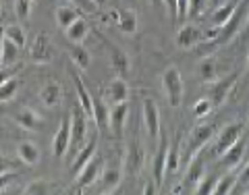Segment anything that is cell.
<instances>
[{"mask_svg": "<svg viewBox=\"0 0 249 195\" xmlns=\"http://www.w3.org/2000/svg\"><path fill=\"white\" fill-rule=\"evenodd\" d=\"M208 4H210V0H189V4H187V15H185V19H197L204 15V11L208 9Z\"/></svg>", "mask_w": 249, "mask_h": 195, "instance_id": "74e56055", "label": "cell"}, {"mask_svg": "<svg viewBox=\"0 0 249 195\" xmlns=\"http://www.w3.org/2000/svg\"><path fill=\"white\" fill-rule=\"evenodd\" d=\"M31 9H34V0H15V13L19 19H27Z\"/></svg>", "mask_w": 249, "mask_h": 195, "instance_id": "60d3db41", "label": "cell"}, {"mask_svg": "<svg viewBox=\"0 0 249 195\" xmlns=\"http://www.w3.org/2000/svg\"><path fill=\"white\" fill-rule=\"evenodd\" d=\"M142 116H143V124H145V131L150 137H158L160 135V110L156 106L154 100H143V106H142Z\"/></svg>", "mask_w": 249, "mask_h": 195, "instance_id": "4fadbf2b", "label": "cell"}, {"mask_svg": "<svg viewBox=\"0 0 249 195\" xmlns=\"http://www.w3.org/2000/svg\"><path fill=\"white\" fill-rule=\"evenodd\" d=\"M88 31H89V25L85 23L83 17H77L71 25H69L65 29V34L69 37V42H73V44H81L85 40V35H88Z\"/></svg>", "mask_w": 249, "mask_h": 195, "instance_id": "484cf974", "label": "cell"}, {"mask_svg": "<svg viewBox=\"0 0 249 195\" xmlns=\"http://www.w3.org/2000/svg\"><path fill=\"white\" fill-rule=\"evenodd\" d=\"M2 37H4V31L0 27V67H2Z\"/></svg>", "mask_w": 249, "mask_h": 195, "instance_id": "c3c4849f", "label": "cell"}, {"mask_svg": "<svg viewBox=\"0 0 249 195\" xmlns=\"http://www.w3.org/2000/svg\"><path fill=\"white\" fill-rule=\"evenodd\" d=\"M216 181H218V177H208V178H201V181L197 183V187H196V189H193V191H196L197 195H210V193H214Z\"/></svg>", "mask_w": 249, "mask_h": 195, "instance_id": "f35d334b", "label": "cell"}, {"mask_svg": "<svg viewBox=\"0 0 249 195\" xmlns=\"http://www.w3.org/2000/svg\"><path fill=\"white\" fill-rule=\"evenodd\" d=\"M199 42H201V31L196 25L187 23V25H183L181 29H178V34H177V46L178 48L191 50V48H196V46H199Z\"/></svg>", "mask_w": 249, "mask_h": 195, "instance_id": "ac0fdd59", "label": "cell"}, {"mask_svg": "<svg viewBox=\"0 0 249 195\" xmlns=\"http://www.w3.org/2000/svg\"><path fill=\"white\" fill-rule=\"evenodd\" d=\"M104 170V158L100 156L98 152L91 156V160L85 164L79 173L75 175V178H77V187H89V185H93L98 181V177H100V173Z\"/></svg>", "mask_w": 249, "mask_h": 195, "instance_id": "9c48e42d", "label": "cell"}, {"mask_svg": "<svg viewBox=\"0 0 249 195\" xmlns=\"http://www.w3.org/2000/svg\"><path fill=\"white\" fill-rule=\"evenodd\" d=\"M19 91V79L17 77H11L9 81L0 83V102H9V100H13L15 96H17Z\"/></svg>", "mask_w": 249, "mask_h": 195, "instance_id": "8d00e7d4", "label": "cell"}, {"mask_svg": "<svg viewBox=\"0 0 249 195\" xmlns=\"http://www.w3.org/2000/svg\"><path fill=\"white\" fill-rule=\"evenodd\" d=\"M19 46L15 44V42H11L9 37H2V65H13L15 60L19 58Z\"/></svg>", "mask_w": 249, "mask_h": 195, "instance_id": "d590c367", "label": "cell"}, {"mask_svg": "<svg viewBox=\"0 0 249 195\" xmlns=\"http://www.w3.org/2000/svg\"><path fill=\"white\" fill-rule=\"evenodd\" d=\"M40 100L46 108H54L62 102V85L58 81H48L40 91Z\"/></svg>", "mask_w": 249, "mask_h": 195, "instance_id": "7402d4cb", "label": "cell"}, {"mask_svg": "<svg viewBox=\"0 0 249 195\" xmlns=\"http://www.w3.org/2000/svg\"><path fill=\"white\" fill-rule=\"evenodd\" d=\"M77 17H81V9L77 6H58L56 9V25L60 29H67Z\"/></svg>", "mask_w": 249, "mask_h": 195, "instance_id": "1f68e13d", "label": "cell"}, {"mask_svg": "<svg viewBox=\"0 0 249 195\" xmlns=\"http://www.w3.org/2000/svg\"><path fill=\"white\" fill-rule=\"evenodd\" d=\"M106 48L110 50V67L116 71V75L119 77H127L129 69H131V60L127 56V52L116 48V46L112 42H106Z\"/></svg>", "mask_w": 249, "mask_h": 195, "instance_id": "ffe728a7", "label": "cell"}, {"mask_svg": "<svg viewBox=\"0 0 249 195\" xmlns=\"http://www.w3.org/2000/svg\"><path fill=\"white\" fill-rule=\"evenodd\" d=\"M100 183H102V191H114L116 187H119L121 178H123V173L119 166H110V168H104L102 173H100Z\"/></svg>", "mask_w": 249, "mask_h": 195, "instance_id": "d4e9b609", "label": "cell"}, {"mask_svg": "<svg viewBox=\"0 0 249 195\" xmlns=\"http://www.w3.org/2000/svg\"><path fill=\"white\" fill-rule=\"evenodd\" d=\"M73 83H75V89H77V98H79V106H81V110L91 116V106H93V98H91V93L88 91V88H85V83L79 75H73Z\"/></svg>", "mask_w": 249, "mask_h": 195, "instance_id": "cb8c5ba5", "label": "cell"}, {"mask_svg": "<svg viewBox=\"0 0 249 195\" xmlns=\"http://www.w3.org/2000/svg\"><path fill=\"white\" fill-rule=\"evenodd\" d=\"M34 2H36V0H34Z\"/></svg>", "mask_w": 249, "mask_h": 195, "instance_id": "816d5d0a", "label": "cell"}, {"mask_svg": "<svg viewBox=\"0 0 249 195\" xmlns=\"http://www.w3.org/2000/svg\"><path fill=\"white\" fill-rule=\"evenodd\" d=\"M187 4H189V0H177V17H178V19H185V15H187Z\"/></svg>", "mask_w": 249, "mask_h": 195, "instance_id": "f6af8a7d", "label": "cell"}, {"mask_svg": "<svg viewBox=\"0 0 249 195\" xmlns=\"http://www.w3.org/2000/svg\"><path fill=\"white\" fill-rule=\"evenodd\" d=\"M199 77H201V81H206V83H212V81H216L218 77H222V62H218L214 56H204L201 58V62H199Z\"/></svg>", "mask_w": 249, "mask_h": 195, "instance_id": "44dd1931", "label": "cell"}, {"mask_svg": "<svg viewBox=\"0 0 249 195\" xmlns=\"http://www.w3.org/2000/svg\"><path fill=\"white\" fill-rule=\"evenodd\" d=\"M116 27H119L123 34H135L137 31V13L135 11H129V9H124V11H119V19H116L114 23Z\"/></svg>", "mask_w": 249, "mask_h": 195, "instance_id": "4316f807", "label": "cell"}, {"mask_svg": "<svg viewBox=\"0 0 249 195\" xmlns=\"http://www.w3.org/2000/svg\"><path fill=\"white\" fill-rule=\"evenodd\" d=\"M17 156H19V160L23 162V164H27V166H36L37 162H40V150H37L36 143H29V142L19 143Z\"/></svg>", "mask_w": 249, "mask_h": 195, "instance_id": "f1b7e54d", "label": "cell"}, {"mask_svg": "<svg viewBox=\"0 0 249 195\" xmlns=\"http://www.w3.org/2000/svg\"><path fill=\"white\" fill-rule=\"evenodd\" d=\"M85 135H88V114L79 106L71 112V145L69 147L77 152L85 143Z\"/></svg>", "mask_w": 249, "mask_h": 195, "instance_id": "ba28073f", "label": "cell"}, {"mask_svg": "<svg viewBox=\"0 0 249 195\" xmlns=\"http://www.w3.org/2000/svg\"><path fill=\"white\" fill-rule=\"evenodd\" d=\"M204 178V158H199V154L196 156V158H191L189 162H187V175L183 178V183L177 187V189H173V193H181V191H191L196 189L197 183Z\"/></svg>", "mask_w": 249, "mask_h": 195, "instance_id": "52a82bcc", "label": "cell"}, {"mask_svg": "<svg viewBox=\"0 0 249 195\" xmlns=\"http://www.w3.org/2000/svg\"><path fill=\"white\" fill-rule=\"evenodd\" d=\"M56 183L52 181H46V178H37V181H31L29 185H25V189H23V193L27 195H48V193H56Z\"/></svg>", "mask_w": 249, "mask_h": 195, "instance_id": "4dcf8cb0", "label": "cell"}, {"mask_svg": "<svg viewBox=\"0 0 249 195\" xmlns=\"http://www.w3.org/2000/svg\"><path fill=\"white\" fill-rule=\"evenodd\" d=\"M108 112H110V106H108L104 100H93L91 116H93V121H96V127L100 131H106L108 129Z\"/></svg>", "mask_w": 249, "mask_h": 195, "instance_id": "f546056e", "label": "cell"}, {"mask_svg": "<svg viewBox=\"0 0 249 195\" xmlns=\"http://www.w3.org/2000/svg\"><path fill=\"white\" fill-rule=\"evenodd\" d=\"M150 2H152V4H158V0H150Z\"/></svg>", "mask_w": 249, "mask_h": 195, "instance_id": "f907efd6", "label": "cell"}, {"mask_svg": "<svg viewBox=\"0 0 249 195\" xmlns=\"http://www.w3.org/2000/svg\"><path fill=\"white\" fill-rule=\"evenodd\" d=\"M124 168H127L129 175H139L143 170L145 164V147L139 143V142H131L124 150Z\"/></svg>", "mask_w": 249, "mask_h": 195, "instance_id": "30bf717a", "label": "cell"}, {"mask_svg": "<svg viewBox=\"0 0 249 195\" xmlns=\"http://www.w3.org/2000/svg\"><path fill=\"white\" fill-rule=\"evenodd\" d=\"M2 31H4V37H9V40L17 44L19 48H25V44H27V34H25V29H23L19 23H11V25L2 27Z\"/></svg>", "mask_w": 249, "mask_h": 195, "instance_id": "836d02e7", "label": "cell"}, {"mask_svg": "<svg viewBox=\"0 0 249 195\" xmlns=\"http://www.w3.org/2000/svg\"><path fill=\"white\" fill-rule=\"evenodd\" d=\"M239 173H241V170H232V173H227L222 178H218V181H216V187H214V193H218V195H227V193H231V191H232V187H235V183H237Z\"/></svg>", "mask_w": 249, "mask_h": 195, "instance_id": "e575fe53", "label": "cell"}, {"mask_svg": "<svg viewBox=\"0 0 249 195\" xmlns=\"http://www.w3.org/2000/svg\"><path fill=\"white\" fill-rule=\"evenodd\" d=\"M160 137V147H158V154H156V160H154V175H152V181L156 185V189L160 191L162 183H164V168H166V152H168V137L164 135H158Z\"/></svg>", "mask_w": 249, "mask_h": 195, "instance_id": "2e32d148", "label": "cell"}, {"mask_svg": "<svg viewBox=\"0 0 249 195\" xmlns=\"http://www.w3.org/2000/svg\"><path fill=\"white\" fill-rule=\"evenodd\" d=\"M69 145H71V116H65L58 131L52 137V154L56 156V158H62V156L67 154Z\"/></svg>", "mask_w": 249, "mask_h": 195, "instance_id": "7c38bea8", "label": "cell"}, {"mask_svg": "<svg viewBox=\"0 0 249 195\" xmlns=\"http://www.w3.org/2000/svg\"><path fill=\"white\" fill-rule=\"evenodd\" d=\"M239 4H241V6H237L235 13L231 15V19L224 23L220 29H218V35L214 37L212 42H208L204 48H201V56H208V52H212V50H216V48H222V46H227V44L232 40V37H235L239 31H241V27H245V23H247V13H249L247 0H241Z\"/></svg>", "mask_w": 249, "mask_h": 195, "instance_id": "6da1fadb", "label": "cell"}, {"mask_svg": "<svg viewBox=\"0 0 249 195\" xmlns=\"http://www.w3.org/2000/svg\"><path fill=\"white\" fill-rule=\"evenodd\" d=\"M143 193H145V195H154V193H158V189H156L154 181H147V183H145V187H143Z\"/></svg>", "mask_w": 249, "mask_h": 195, "instance_id": "7dc6e473", "label": "cell"}, {"mask_svg": "<svg viewBox=\"0 0 249 195\" xmlns=\"http://www.w3.org/2000/svg\"><path fill=\"white\" fill-rule=\"evenodd\" d=\"M181 154H183V131H178V133H177V139H175V145H168L164 177H166V175H175V173H178V164H181Z\"/></svg>", "mask_w": 249, "mask_h": 195, "instance_id": "d6986e66", "label": "cell"}, {"mask_svg": "<svg viewBox=\"0 0 249 195\" xmlns=\"http://www.w3.org/2000/svg\"><path fill=\"white\" fill-rule=\"evenodd\" d=\"M237 81H239V75L237 73H229V75L218 77L216 81L208 83L206 98L212 102V106H222L224 102H227V98H229V93L232 91V88L237 85Z\"/></svg>", "mask_w": 249, "mask_h": 195, "instance_id": "3957f363", "label": "cell"}, {"mask_svg": "<svg viewBox=\"0 0 249 195\" xmlns=\"http://www.w3.org/2000/svg\"><path fill=\"white\" fill-rule=\"evenodd\" d=\"M69 56H71L73 65H75V67H79L81 71H88L89 65H91V54L85 50L81 44H75V48L69 52Z\"/></svg>", "mask_w": 249, "mask_h": 195, "instance_id": "d6a6232c", "label": "cell"}, {"mask_svg": "<svg viewBox=\"0 0 249 195\" xmlns=\"http://www.w3.org/2000/svg\"><path fill=\"white\" fill-rule=\"evenodd\" d=\"M127 119H129V104L127 102L112 104L110 112H108V129H110L116 137H121L124 131V124H127Z\"/></svg>", "mask_w": 249, "mask_h": 195, "instance_id": "5bb4252c", "label": "cell"}, {"mask_svg": "<svg viewBox=\"0 0 249 195\" xmlns=\"http://www.w3.org/2000/svg\"><path fill=\"white\" fill-rule=\"evenodd\" d=\"M15 123H17L21 129L31 131V133L42 131V127H44V119L34 110V108H23V110H19L15 114Z\"/></svg>", "mask_w": 249, "mask_h": 195, "instance_id": "e0dca14e", "label": "cell"}, {"mask_svg": "<svg viewBox=\"0 0 249 195\" xmlns=\"http://www.w3.org/2000/svg\"><path fill=\"white\" fill-rule=\"evenodd\" d=\"M29 56L37 65H46V62L52 60V46H50L48 35H44V34L36 35V40L29 46Z\"/></svg>", "mask_w": 249, "mask_h": 195, "instance_id": "9a60e30c", "label": "cell"}, {"mask_svg": "<svg viewBox=\"0 0 249 195\" xmlns=\"http://www.w3.org/2000/svg\"><path fill=\"white\" fill-rule=\"evenodd\" d=\"M239 2H241V0H229V2H224L222 6H218V9L212 13V25L214 27H222L224 23L231 19V15L235 13Z\"/></svg>", "mask_w": 249, "mask_h": 195, "instance_id": "83f0119b", "label": "cell"}, {"mask_svg": "<svg viewBox=\"0 0 249 195\" xmlns=\"http://www.w3.org/2000/svg\"><path fill=\"white\" fill-rule=\"evenodd\" d=\"M245 129H247L245 123H231V124H227V127L220 129V133L216 131V133H218V135H214V139H216V143H214V156H216V158L227 152L229 147L245 133Z\"/></svg>", "mask_w": 249, "mask_h": 195, "instance_id": "5b68a950", "label": "cell"}, {"mask_svg": "<svg viewBox=\"0 0 249 195\" xmlns=\"http://www.w3.org/2000/svg\"><path fill=\"white\" fill-rule=\"evenodd\" d=\"M11 77H17V69H4V71H0V83L9 81Z\"/></svg>", "mask_w": 249, "mask_h": 195, "instance_id": "bcb514c9", "label": "cell"}, {"mask_svg": "<svg viewBox=\"0 0 249 195\" xmlns=\"http://www.w3.org/2000/svg\"><path fill=\"white\" fill-rule=\"evenodd\" d=\"M218 131V123H206V124H197V127L191 129L189 133V142H187V147H185V154H187V162L191 158L204 150V147L212 142L214 135Z\"/></svg>", "mask_w": 249, "mask_h": 195, "instance_id": "7a4b0ae2", "label": "cell"}, {"mask_svg": "<svg viewBox=\"0 0 249 195\" xmlns=\"http://www.w3.org/2000/svg\"><path fill=\"white\" fill-rule=\"evenodd\" d=\"M96 152H98V139H91V142H88L85 145H81L79 150H77L75 160H73V173H75V175L79 173V170L91 160V156L96 154Z\"/></svg>", "mask_w": 249, "mask_h": 195, "instance_id": "603a6c76", "label": "cell"}, {"mask_svg": "<svg viewBox=\"0 0 249 195\" xmlns=\"http://www.w3.org/2000/svg\"><path fill=\"white\" fill-rule=\"evenodd\" d=\"M212 102H210L208 98H201V100H197L196 104H193V114L197 116V119H204V116H208L210 112H212Z\"/></svg>", "mask_w": 249, "mask_h": 195, "instance_id": "ab89813d", "label": "cell"}, {"mask_svg": "<svg viewBox=\"0 0 249 195\" xmlns=\"http://www.w3.org/2000/svg\"><path fill=\"white\" fill-rule=\"evenodd\" d=\"M102 100L108 106L127 102L129 100V85L124 81V77H114L112 81H108V85L102 91Z\"/></svg>", "mask_w": 249, "mask_h": 195, "instance_id": "8fae6325", "label": "cell"}, {"mask_svg": "<svg viewBox=\"0 0 249 195\" xmlns=\"http://www.w3.org/2000/svg\"><path fill=\"white\" fill-rule=\"evenodd\" d=\"M91 2L96 4V6H100V4H104V0H91Z\"/></svg>", "mask_w": 249, "mask_h": 195, "instance_id": "681fc988", "label": "cell"}, {"mask_svg": "<svg viewBox=\"0 0 249 195\" xmlns=\"http://www.w3.org/2000/svg\"><path fill=\"white\" fill-rule=\"evenodd\" d=\"M247 133H243L235 143H232L227 152H224L222 156H218L220 158V166L227 168V170H232L237 168L241 164V160H245V154H247Z\"/></svg>", "mask_w": 249, "mask_h": 195, "instance_id": "8992f818", "label": "cell"}, {"mask_svg": "<svg viewBox=\"0 0 249 195\" xmlns=\"http://www.w3.org/2000/svg\"><path fill=\"white\" fill-rule=\"evenodd\" d=\"M162 88H164V93L168 98L170 106H181L183 102V77L178 67H168L164 73H162Z\"/></svg>", "mask_w": 249, "mask_h": 195, "instance_id": "277c9868", "label": "cell"}, {"mask_svg": "<svg viewBox=\"0 0 249 195\" xmlns=\"http://www.w3.org/2000/svg\"><path fill=\"white\" fill-rule=\"evenodd\" d=\"M15 178H17V170H6V173H0V193H4L6 189H9Z\"/></svg>", "mask_w": 249, "mask_h": 195, "instance_id": "b9f144b4", "label": "cell"}, {"mask_svg": "<svg viewBox=\"0 0 249 195\" xmlns=\"http://www.w3.org/2000/svg\"><path fill=\"white\" fill-rule=\"evenodd\" d=\"M17 162H13L9 158H4V156H0V173H6V170H17Z\"/></svg>", "mask_w": 249, "mask_h": 195, "instance_id": "7bdbcfd3", "label": "cell"}, {"mask_svg": "<svg viewBox=\"0 0 249 195\" xmlns=\"http://www.w3.org/2000/svg\"><path fill=\"white\" fill-rule=\"evenodd\" d=\"M69 2H73L77 9H83V11H91L93 6H96V4L91 2V0H69Z\"/></svg>", "mask_w": 249, "mask_h": 195, "instance_id": "ee69618b", "label": "cell"}]
</instances>
